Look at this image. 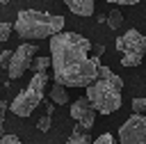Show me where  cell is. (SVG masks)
<instances>
[{
    "label": "cell",
    "instance_id": "obj_8",
    "mask_svg": "<svg viewBox=\"0 0 146 144\" xmlns=\"http://www.w3.org/2000/svg\"><path fill=\"white\" fill-rule=\"evenodd\" d=\"M71 117L75 121V126H80L82 130L91 133L94 123H96V110L91 107V103L87 101V96H80L71 103Z\"/></svg>",
    "mask_w": 146,
    "mask_h": 144
},
{
    "label": "cell",
    "instance_id": "obj_4",
    "mask_svg": "<svg viewBox=\"0 0 146 144\" xmlns=\"http://www.w3.org/2000/svg\"><path fill=\"white\" fill-rule=\"evenodd\" d=\"M46 82H48V73H34L30 85L9 103V110L16 117H30L34 112V107L41 103L43 91H46Z\"/></svg>",
    "mask_w": 146,
    "mask_h": 144
},
{
    "label": "cell",
    "instance_id": "obj_16",
    "mask_svg": "<svg viewBox=\"0 0 146 144\" xmlns=\"http://www.w3.org/2000/svg\"><path fill=\"white\" fill-rule=\"evenodd\" d=\"M11 55H14V50H2V53H0V69H9Z\"/></svg>",
    "mask_w": 146,
    "mask_h": 144
},
{
    "label": "cell",
    "instance_id": "obj_19",
    "mask_svg": "<svg viewBox=\"0 0 146 144\" xmlns=\"http://www.w3.org/2000/svg\"><path fill=\"white\" fill-rule=\"evenodd\" d=\"M94 144H116V142H114V137H112L110 133H103V135H98V137H96V142H94Z\"/></svg>",
    "mask_w": 146,
    "mask_h": 144
},
{
    "label": "cell",
    "instance_id": "obj_20",
    "mask_svg": "<svg viewBox=\"0 0 146 144\" xmlns=\"http://www.w3.org/2000/svg\"><path fill=\"white\" fill-rule=\"evenodd\" d=\"M0 144H23V142H21L16 135H2V137H0Z\"/></svg>",
    "mask_w": 146,
    "mask_h": 144
},
{
    "label": "cell",
    "instance_id": "obj_13",
    "mask_svg": "<svg viewBox=\"0 0 146 144\" xmlns=\"http://www.w3.org/2000/svg\"><path fill=\"white\" fill-rule=\"evenodd\" d=\"M30 69H32L34 73H46V71L50 69V57H36Z\"/></svg>",
    "mask_w": 146,
    "mask_h": 144
},
{
    "label": "cell",
    "instance_id": "obj_10",
    "mask_svg": "<svg viewBox=\"0 0 146 144\" xmlns=\"http://www.w3.org/2000/svg\"><path fill=\"white\" fill-rule=\"evenodd\" d=\"M96 139H91V135L87 133V130H82L80 126H75L73 128V133H71V137L64 142V144H94Z\"/></svg>",
    "mask_w": 146,
    "mask_h": 144
},
{
    "label": "cell",
    "instance_id": "obj_14",
    "mask_svg": "<svg viewBox=\"0 0 146 144\" xmlns=\"http://www.w3.org/2000/svg\"><path fill=\"white\" fill-rule=\"evenodd\" d=\"M132 114H139V117H146V96H139V98H132Z\"/></svg>",
    "mask_w": 146,
    "mask_h": 144
},
{
    "label": "cell",
    "instance_id": "obj_9",
    "mask_svg": "<svg viewBox=\"0 0 146 144\" xmlns=\"http://www.w3.org/2000/svg\"><path fill=\"white\" fill-rule=\"evenodd\" d=\"M73 14H78V16H91L94 14V0H66L64 2Z\"/></svg>",
    "mask_w": 146,
    "mask_h": 144
},
{
    "label": "cell",
    "instance_id": "obj_7",
    "mask_svg": "<svg viewBox=\"0 0 146 144\" xmlns=\"http://www.w3.org/2000/svg\"><path fill=\"white\" fill-rule=\"evenodd\" d=\"M34 53H36V43H21V46L14 50L11 62H9V69H7V73H9L11 80H18V78L32 66Z\"/></svg>",
    "mask_w": 146,
    "mask_h": 144
},
{
    "label": "cell",
    "instance_id": "obj_21",
    "mask_svg": "<svg viewBox=\"0 0 146 144\" xmlns=\"http://www.w3.org/2000/svg\"><path fill=\"white\" fill-rule=\"evenodd\" d=\"M114 5H137V0H112Z\"/></svg>",
    "mask_w": 146,
    "mask_h": 144
},
{
    "label": "cell",
    "instance_id": "obj_12",
    "mask_svg": "<svg viewBox=\"0 0 146 144\" xmlns=\"http://www.w3.org/2000/svg\"><path fill=\"white\" fill-rule=\"evenodd\" d=\"M107 25H110V30H119L123 25V14L119 9H112L110 16H107Z\"/></svg>",
    "mask_w": 146,
    "mask_h": 144
},
{
    "label": "cell",
    "instance_id": "obj_2",
    "mask_svg": "<svg viewBox=\"0 0 146 144\" xmlns=\"http://www.w3.org/2000/svg\"><path fill=\"white\" fill-rule=\"evenodd\" d=\"M121 89H123V78L114 73L110 66H98L96 80L87 87V101L96 110V114H112L121 107Z\"/></svg>",
    "mask_w": 146,
    "mask_h": 144
},
{
    "label": "cell",
    "instance_id": "obj_18",
    "mask_svg": "<svg viewBox=\"0 0 146 144\" xmlns=\"http://www.w3.org/2000/svg\"><path fill=\"white\" fill-rule=\"evenodd\" d=\"M5 112H7V103L0 98V137L5 135Z\"/></svg>",
    "mask_w": 146,
    "mask_h": 144
},
{
    "label": "cell",
    "instance_id": "obj_17",
    "mask_svg": "<svg viewBox=\"0 0 146 144\" xmlns=\"http://www.w3.org/2000/svg\"><path fill=\"white\" fill-rule=\"evenodd\" d=\"M36 128H39L41 133H48V130H50V114H43V117L36 121Z\"/></svg>",
    "mask_w": 146,
    "mask_h": 144
},
{
    "label": "cell",
    "instance_id": "obj_15",
    "mask_svg": "<svg viewBox=\"0 0 146 144\" xmlns=\"http://www.w3.org/2000/svg\"><path fill=\"white\" fill-rule=\"evenodd\" d=\"M11 30H14V25L11 23H0V43H5L7 39H9V34H11Z\"/></svg>",
    "mask_w": 146,
    "mask_h": 144
},
{
    "label": "cell",
    "instance_id": "obj_3",
    "mask_svg": "<svg viewBox=\"0 0 146 144\" xmlns=\"http://www.w3.org/2000/svg\"><path fill=\"white\" fill-rule=\"evenodd\" d=\"M14 30L18 32L21 39L27 41H39V39H52L64 30V16L59 14H48V11H36V9H23L16 16Z\"/></svg>",
    "mask_w": 146,
    "mask_h": 144
},
{
    "label": "cell",
    "instance_id": "obj_1",
    "mask_svg": "<svg viewBox=\"0 0 146 144\" xmlns=\"http://www.w3.org/2000/svg\"><path fill=\"white\" fill-rule=\"evenodd\" d=\"M91 41L78 32H59L50 39V66L55 85L62 87H89L96 75L100 59L89 57Z\"/></svg>",
    "mask_w": 146,
    "mask_h": 144
},
{
    "label": "cell",
    "instance_id": "obj_6",
    "mask_svg": "<svg viewBox=\"0 0 146 144\" xmlns=\"http://www.w3.org/2000/svg\"><path fill=\"white\" fill-rule=\"evenodd\" d=\"M119 144H146V117H128L119 128Z\"/></svg>",
    "mask_w": 146,
    "mask_h": 144
},
{
    "label": "cell",
    "instance_id": "obj_11",
    "mask_svg": "<svg viewBox=\"0 0 146 144\" xmlns=\"http://www.w3.org/2000/svg\"><path fill=\"white\" fill-rule=\"evenodd\" d=\"M50 98H52V103H57V105H66V103H68L66 87H62V85H52V89H50Z\"/></svg>",
    "mask_w": 146,
    "mask_h": 144
},
{
    "label": "cell",
    "instance_id": "obj_5",
    "mask_svg": "<svg viewBox=\"0 0 146 144\" xmlns=\"http://www.w3.org/2000/svg\"><path fill=\"white\" fill-rule=\"evenodd\" d=\"M116 50L121 53V64L123 66H139L144 55H146V37L137 30L123 32L116 41Z\"/></svg>",
    "mask_w": 146,
    "mask_h": 144
}]
</instances>
